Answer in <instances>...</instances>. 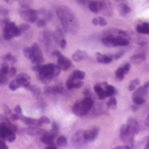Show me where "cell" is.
Segmentation results:
<instances>
[{
  "mask_svg": "<svg viewBox=\"0 0 149 149\" xmlns=\"http://www.w3.org/2000/svg\"><path fill=\"white\" fill-rule=\"evenodd\" d=\"M85 77H86V73H85L84 72L79 71V70H76V71H74V72L70 75L69 78L73 79H79V80H82V79H85Z\"/></svg>",
  "mask_w": 149,
  "mask_h": 149,
  "instance_id": "cb8c5ba5",
  "label": "cell"
},
{
  "mask_svg": "<svg viewBox=\"0 0 149 149\" xmlns=\"http://www.w3.org/2000/svg\"><path fill=\"white\" fill-rule=\"evenodd\" d=\"M16 79H17L21 85V86H24L27 88L30 86V81H31V77L28 74L25 73H20L16 77Z\"/></svg>",
  "mask_w": 149,
  "mask_h": 149,
  "instance_id": "4fadbf2b",
  "label": "cell"
},
{
  "mask_svg": "<svg viewBox=\"0 0 149 149\" xmlns=\"http://www.w3.org/2000/svg\"><path fill=\"white\" fill-rule=\"evenodd\" d=\"M79 3H86V0H77Z\"/></svg>",
  "mask_w": 149,
  "mask_h": 149,
  "instance_id": "94428289",
  "label": "cell"
},
{
  "mask_svg": "<svg viewBox=\"0 0 149 149\" xmlns=\"http://www.w3.org/2000/svg\"><path fill=\"white\" fill-rule=\"evenodd\" d=\"M149 93V81L146 82L144 84L143 86L139 87L133 95V101L134 102V104H136L137 106H141L143 105L148 97Z\"/></svg>",
  "mask_w": 149,
  "mask_h": 149,
  "instance_id": "277c9868",
  "label": "cell"
},
{
  "mask_svg": "<svg viewBox=\"0 0 149 149\" xmlns=\"http://www.w3.org/2000/svg\"><path fill=\"white\" fill-rule=\"evenodd\" d=\"M125 74H126V73H125V72L123 71V69L121 68V66H120V68H118L117 71H116V72H115V76H116L117 79H119V80L124 79Z\"/></svg>",
  "mask_w": 149,
  "mask_h": 149,
  "instance_id": "f546056e",
  "label": "cell"
},
{
  "mask_svg": "<svg viewBox=\"0 0 149 149\" xmlns=\"http://www.w3.org/2000/svg\"><path fill=\"white\" fill-rule=\"evenodd\" d=\"M146 148L149 149V139H148V142H147V145H146Z\"/></svg>",
  "mask_w": 149,
  "mask_h": 149,
  "instance_id": "6125c7cd",
  "label": "cell"
},
{
  "mask_svg": "<svg viewBox=\"0 0 149 149\" xmlns=\"http://www.w3.org/2000/svg\"><path fill=\"white\" fill-rule=\"evenodd\" d=\"M24 55L26 58H31V57L32 56V50H31V47H25L24 48Z\"/></svg>",
  "mask_w": 149,
  "mask_h": 149,
  "instance_id": "e575fe53",
  "label": "cell"
},
{
  "mask_svg": "<svg viewBox=\"0 0 149 149\" xmlns=\"http://www.w3.org/2000/svg\"><path fill=\"white\" fill-rule=\"evenodd\" d=\"M6 140H7L9 142H13V141L16 140V135H15L14 132L10 131V132L8 134V135L6 136Z\"/></svg>",
  "mask_w": 149,
  "mask_h": 149,
  "instance_id": "8d00e7d4",
  "label": "cell"
},
{
  "mask_svg": "<svg viewBox=\"0 0 149 149\" xmlns=\"http://www.w3.org/2000/svg\"><path fill=\"white\" fill-rule=\"evenodd\" d=\"M99 131H100V128L98 127H92L90 129L86 131V137L87 142L93 141L97 138L99 134Z\"/></svg>",
  "mask_w": 149,
  "mask_h": 149,
  "instance_id": "7c38bea8",
  "label": "cell"
},
{
  "mask_svg": "<svg viewBox=\"0 0 149 149\" xmlns=\"http://www.w3.org/2000/svg\"><path fill=\"white\" fill-rule=\"evenodd\" d=\"M55 38H56V41H57V39H58V38H59V40H60V39H62V38H64V34H63V31H62L60 29H58V30L56 31Z\"/></svg>",
  "mask_w": 149,
  "mask_h": 149,
  "instance_id": "b9f144b4",
  "label": "cell"
},
{
  "mask_svg": "<svg viewBox=\"0 0 149 149\" xmlns=\"http://www.w3.org/2000/svg\"><path fill=\"white\" fill-rule=\"evenodd\" d=\"M52 55L55 56V57H57V58H58V64L57 65H58V67L60 68L61 71L62 70L63 71H67L72 65V60H70L68 58H66L63 54H61L60 52L55 51V52H53Z\"/></svg>",
  "mask_w": 149,
  "mask_h": 149,
  "instance_id": "52a82bcc",
  "label": "cell"
},
{
  "mask_svg": "<svg viewBox=\"0 0 149 149\" xmlns=\"http://www.w3.org/2000/svg\"><path fill=\"white\" fill-rule=\"evenodd\" d=\"M93 100L90 97H86L84 100L80 101H77L72 107V112L75 115L79 117H82L93 108Z\"/></svg>",
  "mask_w": 149,
  "mask_h": 149,
  "instance_id": "3957f363",
  "label": "cell"
},
{
  "mask_svg": "<svg viewBox=\"0 0 149 149\" xmlns=\"http://www.w3.org/2000/svg\"><path fill=\"white\" fill-rule=\"evenodd\" d=\"M130 60H131V63H133L134 65H141L146 60V55L143 53L135 54L131 57Z\"/></svg>",
  "mask_w": 149,
  "mask_h": 149,
  "instance_id": "d6986e66",
  "label": "cell"
},
{
  "mask_svg": "<svg viewBox=\"0 0 149 149\" xmlns=\"http://www.w3.org/2000/svg\"><path fill=\"white\" fill-rule=\"evenodd\" d=\"M97 19H98V25H100V26H105V25H107V20H106L105 18L100 17H97Z\"/></svg>",
  "mask_w": 149,
  "mask_h": 149,
  "instance_id": "60d3db41",
  "label": "cell"
},
{
  "mask_svg": "<svg viewBox=\"0 0 149 149\" xmlns=\"http://www.w3.org/2000/svg\"><path fill=\"white\" fill-rule=\"evenodd\" d=\"M107 107H108V109H111V110L116 109V107H117V100H116V99L114 97L110 98V100L107 102Z\"/></svg>",
  "mask_w": 149,
  "mask_h": 149,
  "instance_id": "f1b7e54d",
  "label": "cell"
},
{
  "mask_svg": "<svg viewBox=\"0 0 149 149\" xmlns=\"http://www.w3.org/2000/svg\"><path fill=\"white\" fill-rule=\"evenodd\" d=\"M107 85V84H106ZM105 85V86H106ZM94 91L98 94V97L100 100H104L107 98L106 92H105V87H103V84H97L94 86Z\"/></svg>",
  "mask_w": 149,
  "mask_h": 149,
  "instance_id": "ffe728a7",
  "label": "cell"
},
{
  "mask_svg": "<svg viewBox=\"0 0 149 149\" xmlns=\"http://www.w3.org/2000/svg\"><path fill=\"white\" fill-rule=\"evenodd\" d=\"M19 3L22 8H29L32 4L31 0H19Z\"/></svg>",
  "mask_w": 149,
  "mask_h": 149,
  "instance_id": "d590c367",
  "label": "cell"
},
{
  "mask_svg": "<svg viewBox=\"0 0 149 149\" xmlns=\"http://www.w3.org/2000/svg\"><path fill=\"white\" fill-rule=\"evenodd\" d=\"M105 92H106V95L107 97H113V95H115L116 93V89L115 87H113L111 85H106L105 86Z\"/></svg>",
  "mask_w": 149,
  "mask_h": 149,
  "instance_id": "484cf974",
  "label": "cell"
},
{
  "mask_svg": "<svg viewBox=\"0 0 149 149\" xmlns=\"http://www.w3.org/2000/svg\"><path fill=\"white\" fill-rule=\"evenodd\" d=\"M120 140L125 143V145L128 146L130 148H133L134 147V135L127 130L126 125L121 126L120 130Z\"/></svg>",
  "mask_w": 149,
  "mask_h": 149,
  "instance_id": "8992f818",
  "label": "cell"
},
{
  "mask_svg": "<svg viewBox=\"0 0 149 149\" xmlns=\"http://www.w3.org/2000/svg\"><path fill=\"white\" fill-rule=\"evenodd\" d=\"M58 148L57 147V145H54L53 143H52V144H48V146L46 147V148L47 149H56Z\"/></svg>",
  "mask_w": 149,
  "mask_h": 149,
  "instance_id": "f5cc1de1",
  "label": "cell"
},
{
  "mask_svg": "<svg viewBox=\"0 0 149 149\" xmlns=\"http://www.w3.org/2000/svg\"><path fill=\"white\" fill-rule=\"evenodd\" d=\"M113 60L111 55H106L101 53H97V61L101 64H109Z\"/></svg>",
  "mask_w": 149,
  "mask_h": 149,
  "instance_id": "7402d4cb",
  "label": "cell"
},
{
  "mask_svg": "<svg viewBox=\"0 0 149 149\" xmlns=\"http://www.w3.org/2000/svg\"><path fill=\"white\" fill-rule=\"evenodd\" d=\"M57 15L65 31L76 33L79 30V22L74 13L65 6H59L57 9Z\"/></svg>",
  "mask_w": 149,
  "mask_h": 149,
  "instance_id": "6da1fadb",
  "label": "cell"
},
{
  "mask_svg": "<svg viewBox=\"0 0 149 149\" xmlns=\"http://www.w3.org/2000/svg\"><path fill=\"white\" fill-rule=\"evenodd\" d=\"M3 38L5 40H10L13 37H17L21 35V32L17 26H16L15 23L9 22L8 24H4L3 28Z\"/></svg>",
  "mask_w": 149,
  "mask_h": 149,
  "instance_id": "5b68a950",
  "label": "cell"
},
{
  "mask_svg": "<svg viewBox=\"0 0 149 149\" xmlns=\"http://www.w3.org/2000/svg\"><path fill=\"white\" fill-rule=\"evenodd\" d=\"M45 24H46V21H45V19L41 18V19H39V20H38V21H37V25H38V27H45Z\"/></svg>",
  "mask_w": 149,
  "mask_h": 149,
  "instance_id": "ee69618b",
  "label": "cell"
},
{
  "mask_svg": "<svg viewBox=\"0 0 149 149\" xmlns=\"http://www.w3.org/2000/svg\"><path fill=\"white\" fill-rule=\"evenodd\" d=\"M119 11H120V14L122 16V17H125L126 15H127L128 13H130L131 11V9L130 7L126 4V3H121L120 6H119Z\"/></svg>",
  "mask_w": 149,
  "mask_h": 149,
  "instance_id": "d4e9b609",
  "label": "cell"
},
{
  "mask_svg": "<svg viewBox=\"0 0 149 149\" xmlns=\"http://www.w3.org/2000/svg\"><path fill=\"white\" fill-rule=\"evenodd\" d=\"M146 126L149 127V113L148 115V117H147V120H146Z\"/></svg>",
  "mask_w": 149,
  "mask_h": 149,
  "instance_id": "680465c9",
  "label": "cell"
},
{
  "mask_svg": "<svg viewBox=\"0 0 149 149\" xmlns=\"http://www.w3.org/2000/svg\"><path fill=\"white\" fill-rule=\"evenodd\" d=\"M31 50H32V56L31 57V62L33 64H42L45 60L43 54H42V51L39 47V45L37 43H34L31 46Z\"/></svg>",
  "mask_w": 149,
  "mask_h": 149,
  "instance_id": "30bf717a",
  "label": "cell"
},
{
  "mask_svg": "<svg viewBox=\"0 0 149 149\" xmlns=\"http://www.w3.org/2000/svg\"><path fill=\"white\" fill-rule=\"evenodd\" d=\"M84 94H85L86 97H90V95H91V93H90V91L87 89V90H86V91L84 92Z\"/></svg>",
  "mask_w": 149,
  "mask_h": 149,
  "instance_id": "9f6ffc18",
  "label": "cell"
},
{
  "mask_svg": "<svg viewBox=\"0 0 149 149\" xmlns=\"http://www.w3.org/2000/svg\"><path fill=\"white\" fill-rule=\"evenodd\" d=\"M117 149H130V148L128 147V146H127V145H125V146H120V147H117L116 148Z\"/></svg>",
  "mask_w": 149,
  "mask_h": 149,
  "instance_id": "11a10c76",
  "label": "cell"
},
{
  "mask_svg": "<svg viewBox=\"0 0 149 149\" xmlns=\"http://www.w3.org/2000/svg\"><path fill=\"white\" fill-rule=\"evenodd\" d=\"M10 132V130L4 125V124H1L0 125V138L1 139H6V136L8 135V134Z\"/></svg>",
  "mask_w": 149,
  "mask_h": 149,
  "instance_id": "4316f807",
  "label": "cell"
},
{
  "mask_svg": "<svg viewBox=\"0 0 149 149\" xmlns=\"http://www.w3.org/2000/svg\"><path fill=\"white\" fill-rule=\"evenodd\" d=\"M56 145L58 148H65L67 146V140L65 136H59L57 140Z\"/></svg>",
  "mask_w": 149,
  "mask_h": 149,
  "instance_id": "83f0119b",
  "label": "cell"
},
{
  "mask_svg": "<svg viewBox=\"0 0 149 149\" xmlns=\"http://www.w3.org/2000/svg\"><path fill=\"white\" fill-rule=\"evenodd\" d=\"M5 2H7V3H11L12 1H14V0H4Z\"/></svg>",
  "mask_w": 149,
  "mask_h": 149,
  "instance_id": "be15d7a7",
  "label": "cell"
},
{
  "mask_svg": "<svg viewBox=\"0 0 149 149\" xmlns=\"http://www.w3.org/2000/svg\"><path fill=\"white\" fill-rule=\"evenodd\" d=\"M86 142L87 141L86 137V131L84 130H79L72 137V143L75 148H81L85 146Z\"/></svg>",
  "mask_w": 149,
  "mask_h": 149,
  "instance_id": "ba28073f",
  "label": "cell"
},
{
  "mask_svg": "<svg viewBox=\"0 0 149 149\" xmlns=\"http://www.w3.org/2000/svg\"><path fill=\"white\" fill-rule=\"evenodd\" d=\"M26 89H28V90H30L34 95H36V96H38V95H39L40 94V93H41V91H40V88L38 87V86H29Z\"/></svg>",
  "mask_w": 149,
  "mask_h": 149,
  "instance_id": "1f68e13d",
  "label": "cell"
},
{
  "mask_svg": "<svg viewBox=\"0 0 149 149\" xmlns=\"http://www.w3.org/2000/svg\"><path fill=\"white\" fill-rule=\"evenodd\" d=\"M132 108H133V110H134V112L138 110V107H137V105H136V104H134V106H133V107H132Z\"/></svg>",
  "mask_w": 149,
  "mask_h": 149,
  "instance_id": "91938a15",
  "label": "cell"
},
{
  "mask_svg": "<svg viewBox=\"0 0 149 149\" xmlns=\"http://www.w3.org/2000/svg\"><path fill=\"white\" fill-rule=\"evenodd\" d=\"M39 121H40V123H41V125H48V124H50V120L47 118V117H45V116H42L40 119H39Z\"/></svg>",
  "mask_w": 149,
  "mask_h": 149,
  "instance_id": "ab89813d",
  "label": "cell"
},
{
  "mask_svg": "<svg viewBox=\"0 0 149 149\" xmlns=\"http://www.w3.org/2000/svg\"><path fill=\"white\" fill-rule=\"evenodd\" d=\"M92 23H93L94 25H98V19H97V17H96V18H93V21H92Z\"/></svg>",
  "mask_w": 149,
  "mask_h": 149,
  "instance_id": "6f0895ef",
  "label": "cell"
},
{
  "mask_svg": "<svg viewBox=\"0 0 149 149\" xmlns=\"http://www.w3.org/2000/svg\"><path fill=\"white\" fill-rule=\"evenodd\" d=\"M9 71H10V69H9V66H8L7 64L2 65V66L0 67V77H4V76H6V75L9 73Z\"/></svg>",
  "mask_w": 149,
  "mask_h": 149,
  "instance_id": "d6a6232c",
  "label": "cell"
},
{
  "mask_svg": "<svg viewBox=\"0 0 149 149\" xmlns=\"http://www.w3.org/2000/svg\"><path fill=\"white\" fill-rule=\"evenodd\" d=\"M60 68L58 65H55L53 64H47L45 65H42L40 71L38 72V79L44 82H49L52 79L57 78L58 74L60 73Z\"/></svg>",
  "mask_w": 149,
  "mask_h": 149,
  "instance_id": "7a4b0ae2",
  "label": "cell"
},
{
  "mask_svg": "<svg viewBox=\"0 0 149 149\" xmlns=\"http://www.w3.org/2000/svg\"><path fill=\"white\" fill-rule=\"evenodd\" d=\"M52 14L51 12H48V13L45 15V18L46 20H51V19H52Z\"/></svg>",
  "mask_w": 149,
  "mask_h": 149,
  "instance_id": "db71d44e",
  "label": "cell"
},
{
  "mask_svg": "<svg viewBox=\"0 0 149 149\" xmlns=\"http://www.w3.org/2000/svg\"><path fill=\"white\" fill-rule=\"evenodd\" d=\"M41 67H42L41 64H36V65L32 67V70H33V71H35V72H38L40 71Z\"/></svg>",
  "mask_w": 149,
  "mask_h": 149,
  "instance_id": "681fc988",
  "label": "cell"
},
{
  "mask_svg": "<svg viewBox=\"0 0 149 149\" xmlns=\"http://www.w3.org/2000/svg\"><path fill=\"white\" fill-rule=\"evenodd\" d=\"M148 1H149V0H148Z\"/></svg>",
  "mask_w": 149,
  "mask_h": 149,
  "instance_id": "e7e4bbea",
  "label": "cell"
},
{
  "mask_svg": "<svg viewBox=\"0 0 149 149\" xmlns=\"http://www.w3.org/2000/svg\"><path fill=\"white\" fill-rule=\"evenodd\" d=\"M136 31L140 34H149V23H143L137 25Z\"/></svg>",
  "mask_w": 149,
  "mask_h": 149,
  "instance_id": "603a6c76",
  "label": "cell"
},
{
  "mask_svg": "<svg viewBox=\"0 0 149 149\" xmlns=\"http://www.w3.org/2000/svg\"><path fill=\"white\" fill-rule=\"evenodd\" d=\"M19 86H21V85H20V83H19V81L17 80V79H14V80H12L10 83V85H9V88L11 90V91H15V90H17Z\"/></svg>",
  "mask_w": 149,
  "mask_h": 149,
  "instance_id": "4dcf8cb0",
  "label": "cell"
},
{
  "mask_svg": "<svg viewBox=\"0 0 149 149\" xmlns=\"http://www.w3.org/2000/svg\"><path fill=\"white\" fill-rule=\"evenodd\" d=\"M139 84H140V79H134V80L130 83V85L128 86V90H129V91H133V90H134V89L136 88V86H137Z\"/></svg>",
  "mask_w": 149,
  "mask_h": 149,
  "instance_id": "836d02e7",
  "label": "cell"
},
{
  "mask_svg": "<svg viewBox=\"0 0 149 149\" xmlns=\"http://www.w3.org/2000/svg\"><path fill=\"white\" fill-rule=\"evenodd\" d=\"M89 9L93 13H98L103 9V2L102 1H92L89 3Z\"/></svg>",
  "mask_w": 149,
  "mask_h": 149,
  "instance_id": "e0dca14e",
  "label": "cell"
},
{
  "mask_svg": "<svg viewBox=\"0 0 149 149\" xmlns=\"http://www.w3.org/2000/svg\"><path fill=\"white\" fill-rule=\"evenodd\" d=\"M86 58H87V53L85 51H81V50L76 51L72 55V59L76 62H79Z\"/></svg>",
  "mask_w": 149,
  "mask_h": 149,
  "instance_id": "44dd1931",
  "label": "cell"
},
{
  "mask_svg": "<svg viewBox=\"0 0 149 149\" xmlns=\"http://www.w3.org/2000/svg\"><path fill=\"white\" fill-rule=\"evenodd\" d=\"M18 29H19V31H20V32L23 33L24 31H27V30L30 29V25L27 24H20V25L18 26Z\"/></svg>",
  "mask_w": 149,
  "mask_h": 149,
  "instance_id": "f35d334b",
  "label": "cell"
},
{
  "mask_svg": "<svg viewBox=\"0 0 149 149\" xmlns=\"http://www.w3.org/2000/svg\"><path fill=\"white\" fill-rule=\"evenodd\" d=\"M126 126L127 127V130L131 134H133L134 135H136L140 131V125H139L138 121L135 119H133V118L128 119L127 123Z\"/></svg>",
  "mask_w": 149,
  "mask_h": 149,
  "instance_id": "8fae6325",
  "label": "cell"
},
{
  "mask_svg": "<svg viewBox=\"0 0 149 149\" xmlns=\"http://www.w3.org/2000/svg\"><path fill=\"white\" fill-rule=\"evenodd\" d=\"M129 44V39L120 36L113 37V46H126Z\"/></svg>",
  "mask_w": 149,
  "mask_h": 149,
  "instance_id": "2e32d148",
  "label": "cell"
},
{
  "mask_svg": "<svg viewBox=\"0 0 149 149\" xmlns=\"http://www.w3.org/2000/svg\"><path fill=\"white\" fill-rule=\"evenodd\" d=\"M19 120H21L24 123H25L26 125L31 126V127H39V126H41L39 119L35 120V119H31V118H27V117H25L24 115H21Z\"/></svg>",
  "mask_w": 149,
  "mask_h": 149,
  "instance_id": "9a60e30c",
  "label": "cell"
},
{
  "mask_svg": "<svg viewBox=\"0 0 149 149\" xmlns=\"http://www.w3.org/2000/svg\"><path fill=\"white\" fill-rule=\"evenodd\" d=\"M83 86V82L79 79H73L69 78L66 81V86L68 89H79Z\"/></svg>",
  "mask_w": 149,
  "mask_h": 149,
  "instance_id": "5bb4252c",
  "label": "cell"
},
{
  "mask_svg": "<svg viewBox=\"0 0 149 149\" xmlns=\"http://www.w3.org/2000/svg\"><path fill=\"white\" fill-rule=\"evenodd\" d=\"M19 118H20V116H19V114H17V113H11L10 115V119L11 120H19Z\"/></svg>",
  "mask_w": 149,
  "mask_h": 149,
  "instance_id": "c3c4849f",
  "label": "cell"
},
{
  "mask_svg": "<svg viewBox=\"0 0 149 149\" xmlns=\"http://www.w3.org/2000/svg\"><path fill=\"white\" fill-rule=\"evenodd\" d=\"M8 146L4 143V141H3L2 140H0V149H7Z\"/></svg>",
  "mask_w": 149,
  "mask_h": 149,
  "instance_id": "816d5d0a",
  "label": "cell"
},
{
  "mask_svg": "<svg viewBox=\"0 0 149 149\" xmlns=\"http://www.w3.org/2000/svg\"><path fill=\"white\" fill-rule=\"evenodd\" d=\"M58 124L56 123V122H53L52 123V133L55 135V136H57L58 135Z\"/></svg>",
  "mask_w": 149,
  "mask_h": 149,
  "instance_id": "74e56055",
  "label": "cell"
},
{
  "mask_svg": "<svg viewBox=\"0 0 149 149\" xmlns=\"http://www.w3.org/2000/svg\"><path fill=\"white\" fill-rule=\"evenodd\" d=\"M55 137L56 136L52 132H45L43 134V135L41 136V141H42V142H44V143L48 145V144L53 143Z\"/></svg>",
  "mask_w": 149,
  "mask_h": 149,
  "instance_id": "ac0fdd59",
  "label": "cell"
},
{
  "mask_svg": "<svg viewBox=\"0 0 149 149\" xmlns=\"http://www.w3.org/2000/svg\"><path fill=\"white\" fill-rule=\"evenodd\" d=\"M124 55V52H117V53H115L114 55H113V56H111L112 58H113V59H119V58H120L122 56Z\"/></svg>",
  "mask_w": 149,
  "mask_h": 149,
  "instance_id": "f6af8a7d",
  "label": "cell"
},
{
  "mask_svg": "<svg viewBox=\"0 0 149 149\" xmlns=\"http://www.w3.org/2000/svg\"><path fill=\"white\" fill-rule=\"evenodd\" d=\"M58 43H59V46H60L62 49H65V46H66V40H65V38L60 39Z\"/></svg>",
  "mask_w": 149,
  "mask_h": 149,
  "instance_id": "bcb514c9",
  "label": "cell"
},
{
  "mask_svg": "<svg viewBox=\"0 0 149 149\" xmlns=\"http://www.w3.org/2000/svg\"><path fill=\"white\" fill-rule=\"evenodd\" d=\"M121 68L123 69V71L125 72V73H127L129 71H130V68H131V65L129 63H125L124 65H121Z\"/></svg>",
  "mask_w": 149,
  "mask_h": 149,
  "instance_id": "7bdbcfd3",
  "label": "cell"
},
{
  "mask_svg": "<svg viewBox=\"0 0 149 149\" xmlns=\"http://www.w3.org/2000/svg\"><path fill=\"white\" fill-rule=\"evenodd\" d=\"M20 16L27 22L35 23L38 18V12L35 10L29 9V8H23L19 11Z\"/></svg>",
  "mask_w": 149,
  "mask_h": 149,
  "instance_id": "9c48e42d",
  "label": "cell"
},
{
  "mask_svg": "<svg viewBox=\"0 0 149 149\" xmlns=\"http://www.w3.org/2000/svg\"><path fill=\"white\" fill-rule=\"evenodd\" d=\"M16 72H17V70H16V68L13 67V66H12V67L10 69V71H9V73H10V76H15V75H16Z\"/></svg>",
  "mask_w": 149,
  "mask_h": 149,
  "instance_id": "f907efd6",
  "label": "cell"
},
{
  "mask_svg": "<svg viewBox=\"0 0 149 149\" xmlns=\"http://www.w3.org/2000/svg\"><path fill=\"white\" fill-rule=\"evenodd\" d=\"M14 112H15L17 114L21 115V113H22V107H21L19 105L16 106V107H15V108H14Z\"/></svg>",
  "mask_w": 149,
  "mask_h": 149,
  "instance_id": "7dc6e473",
  "label": "cell"
}]
</instances>
